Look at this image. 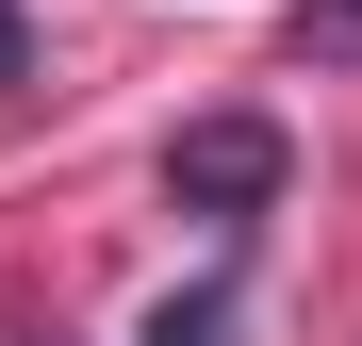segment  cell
Here are the masks:
<instances>
[{"label": "cell", "mask_w": 362, "mask_h": 346, "mask_svg": "<svg viewBox=\"0 0 362 346\" xmlns=\"http://www.w3.org/2000/svg\"><path fill=\"white\" fill-rule=\"evenodd\" d=\"M280 182H296L280 115H198V132L165 149V198H181V214H214V231H247V214H264Z\"/></svg>", "instance_id": "cell-1"}, {"label": "cell", "mask_w": 362, "mask_h": 346, "mask_svg": "<svg viewBox=\"0 0 362 346\" xmlns=\"http://www.w3.org/2000/svg\"><path fill=\"white\" fill-rule=\"evenodd\" d=\"M148 346H230V297H165V313H148Z\"/></svg>", "instance_id": "cell-2"}, {"label": "cell", "mask_w": 362, "mask_h": 346, "mask_svg": "<svg viewBox=\"0 0 362 346\" xmlns=\"http://www.w3.org/2000/svg\"><path fill=\"white\" fill-rule=\"evenodd\" d=\"M313 33H362V0H313Z\"/></svg>", "instance_id": "cell-3"}]
</instances>
